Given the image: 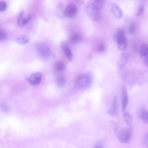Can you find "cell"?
<instances>
[{
    "label": "cell",
    "instance_id": "7a4b0ae2",
    "mask_svg": "<svg viewBox=\"0 0 148 148\" xmlns=\"http://www.w3.org/2000/svg\"><path fill=\"white\" fill-rule=\"evenodd\" d=\"M132 134V130L131 127L123 128L118 133L117 137L121 143H126L130 140Z\"/></svg>",
    "mask_w": 148,
    "mask_h": 148
},
{
    "label": "cell",
    "instance_id": "277c9868",
    "mask_svg": "<svg viewBox=\"0 0 148 148\" xmlns=\"http://www.w3.org/2000/svg\"><path fill=\"white\" fill-rule=\"evenodd\" d=\"M116 38L118 49L121 50H124L126 47L127 41L123 30L121 29L117 32Z\"/></svg>",
    "mask_w": 148,
    "mask_h": 148
},
{
    "label": "cell",
    "instance_id": "6da1fadb",
    "mask_svg": "<svg viewBox=\"0 0 148 148\" xmlns=\"http://www.w3.org/2000/svg\"><path fill=\"white\" fill-rule=\"evenodd\" d=\"M92 82L91 74L85 73L80 75L77 77L75 80V85L78 89H87L91 86Z\"/></svg>",
    "mask_w": 148,
    "mask_h": 148
},
{
    "label": "cell",
    "instance_id": "83f0119b",
    "mask_svg": "<svg viewBox=\"0 0 148 148\" xmlns=\"http://www.w3.org/2000/svg\"><path fill=\"white\" fill-rule=\"evenodd\" d=\"M143 57L144 63L145 65L148 67V55Z\"/></svg>",
    "mask_w": 148,
    "mask_h": 148
},
{
    "label": "cell",
    "instance_id": "ac0fdd59",
    "mask_svg": "<svg viewBox=\"0 0 148 148\" xmlns=\"http://www.w3.org/2000/svg\"><path fill=\"white\" fill-rule=\"evenodd\" d=\"M140 55L143 57L148 55V44L143 43L140 46Z\"/></svg>",
    "mask_w": 148,
    "mask_h": 148
},
{
    "label": "cell",
    "instance_id": "9c48e42d",
    "mask_svg": "<svg viewBox=\"0 0 148 148\" xmlns=\"http://www.w3.org/2000/svg\"><path fill=\"white\" fill-rule=\"evenodd\" d=\"M86 10L88 15L92 20L95 21L100 20L101 18V16L100 11L93 10L87 7Z\"/></svg>",
    "mask_w": 148,
    "mask_h": 148
},
{
    "label": "cell",
    "instance_id": "7c38bea8",
    "mask_svg": "<svg viewBox=\"0 0 148 148\" xmlns=\"http://www.w3.org/2000/svg\"><path fill=\"white\" fill-rule=\"evenodd\" d=\"M60 47L63 50L69 60L72 61L73 59V55L68 44L65 42H62L60 44Z\"/></svg>",
    "mask_w": 148,
    "mask_h": 148
},
{
    "label": "cell",
    "instance_id": "ffe728a7",
    "mask_svg": "<svg viewBox=\"0 0 148 148\" xmlns=\"http://www.w3.org/2000/svg\"><path fill=\"white\" fill-rule=\"evenodd\" d=\"M66 80L65 77L62 75L59 76L56 79V84L60 87L64 86L66 84Z\"/></svg>",
    "mask_w": 148,
    "mask_h": 148
},
{
    "label": "cell",
    "instance_id": "44dd1931",
    "mask_svg": "<svg viewBox=\"0 0 148 148\" xmlns=\"http://www.w3.org/2000/svg\"><path fill=\"white\" fill-rule=\"evenodd\" d=\"M123 117L126 123L128 125H130L132 123L133 119L131 115L128 112H125L123 114Z\"/></svg>",
    "mask_w": 148,
    "mask_h": 148
},
{
    "label": "cell",
    "instance_id": "30bf717a",
    "mask_svg": "<svg viewBox=\"0 0 148 148\" xmlns=\"http://www.w3.org/2000/svg\"><path fill=\"white\" fill-rule=\"evenodd\" d=\"M128 103V97L127 89L125 86L122 88V109L124 111Z\"/></svg>",
    "mask_w": 148,
    "mask_h": 148
},
{
    "label": "cell",
    "instance_id": "603a6c76",
    "mask_svg": "<svg viewBox=\"0 0 148 148\" xmlns=\"http://www.w3.org/2000/svg\"><path fill=\"white\" fill-rule=\"evenodd\" d=\"M135 29V25L134 23L132 22L129 26L128 32L130 34H132L134 32Z\"/></svg>",
    "mask_w": 148,
    "mask_h": 148
},
{
    "label": "cell",
    "instance_id": "4fadbf2b",
    "mask_svg": "<svg viewBox=\"0 0 148 148\" xmlns=\"http://www.w3.org/2000/svg\"><path fill=\"white\" fill-rule=\"evenodd\" d=\"M108 114L112 116H116L118 113L117 100L116 97H115L113 100L112 107L108 111Z\"/></svg>",
    "mask_w": 148,
    "mask_h": 148
},
{
    "label": "cell",
    "instance_id": "9a60e30c",
    "mask_svg": "<svg viewBox=\"0 0 148 148\" xmlns=\"http://www.w3.org/2000/svg\"><path fill=\"white\" fill-rule=\"evenodd\" d=\"M128 59V55L127 53L124 52L121 53L119 65L120 68L124 67L127 63Z\"/></svg>",
    "mask_w": 148,
    "mask_h": 148
},
{
    "label": "cell",
    "instance_id": "d4e9b609",
    "mask_svg": "<svg viewBox=\"0 0 148 148\" xmlns=\"http://www.w3.org/2000/svg\"><path fill=\"white\" fill-rule=\"evenodd\" d=\"M145 11V8L143 5H141L139 8L136 16H140L142 15L144 13Z\"/></svg>",
    "mask_w": 148,
    "mask_h": 148
},
{
    "label": "cell",
    "instance_id": "f546056e",
    "mask_svg": "<svg viewBox=\"0 0 148 148\" xmlns=\"http://www.w3.org/2000/svg\"><path fill=\"white\" fill-rule=\"evenodd\" d=\"M94 148H103L102 145L100 144H97Z\"/></svg>",
    "mask_w": 148,
    "mask_h": 148
},
{
    "label": "cell",
    "instance_id": "5bb4252c",
    "mask_svg": "<svg viewBox=\"0 0 148 148\" xmlns=\"http://www.w3.org/2000/svg\"><path fill=\"white\" fill-rule=\"evenodd\" d=\"M29 40V37L27 35H24L14 39V41L18 44L24 45L28 43Z\"/></svg>",
    "mask_w": 148,
    "mask_h": 148
},
{
    "label": "cell",
    "instance_id": "4316f807",
    "mask_svg": "<svg viewBox=\"0 0 148 148\" xmlns=\"http://www.w3.org/2000/svg\"><path fill=\"white\" fill-rule=\"evenodd\" d=\"M144 141L146 147L148 148V132L145 135L144 137Z\"/></svg>",
    "mask_w": 148,
    "mask_h": 148
},
{
    "label": "cell",
    "instance_id": "484cf974",
    "mask_svg": "<svg viewBox=\"0 0 148 148\" xmlns=\"http://www.w3.org/2000/svg\"><path fill=\"white\" fill-rule=\"evenodd\" d=\"M105 49V45L103 44H100L97 47V50L100 52H102L104 51Z\"/></svg>",
    "mask_w": 148,
    "mask_h": 148
},
{
    "label": "cell",
    "instance_id": "3957f363",
    "mask_svg": "<svg viewBox=\"0 0 148 148\" xmlns=\"http://www.w3.org/2000/svg\"><path fill=\"white\" fill-rule=\"evenodd\" d=\"M38 54L43 58L48 57L51 54V50L48 46L42 42L37 43L35 45Z\"/></svg>",
    "mask_w": 148,
    "mask_h": 148
},
{
    "label": "cell",
    "instance_id": "f1b7e54d",
    "mask_svg": "<svg viewBox=\"0 0 148 148\" xmlns=\"http://www.w3.org/2000/svg\"><path fill=\"white\" fill-rule=\"evenodd\" d=\"M2 108L4 110H7L8 109V107L6 106V105L5 104H2Z\"/></svg>",
    "mask_w": 148,
    "mask_h": 148
},
{
    "label": "cell",
    "instance_id": "5b68a950",
    "mask_svg": "<svg viewBox=\"0 0 148 148\" xmlns=\"http://www.w3.org/2000/svg\"><path fill=\"white\" fill-rule=\"evenodd\" d=\"M77 9L75 5L73 4L69 5L64 11V16L68 18H72L77 14Z\"/></svg>",
    "mask_w": 148,
    "mask_h": 148
},
{
    "label": "cell",
    "instance_id": "7402d4cb",
    "mask_svg": "<svg viewBox=\"0 0 148 148\" xmlns=\"http://www.w3.org/2000/svg\"><path fill=\"white\" fill-rule=\"evenodd\" d=\"M7 36L6 32L3 29H1L0 31V40L1 41L5 39Z\"/></svg>",
    "mask_w": 148,
    "mask_h": 148
},
{
    "label": "cell",
    "instance_id": "cb8c5ba5",
    "mask_svg": "<svg viewBox=\"0 0 148 148\" xmlns=\"http://www.w3.org/2000/svg\"><path fill=\"white\" fill-rule=\"evenodd\" d=\"M6 3L4 1H0V11L1 12L5 11L6 8Z\"/></svg>",
    "mask_w": 148,
    "mask_h": 148
},
{
    "label": "cell",
    "instance_id": "ba28073f",
    "mask_svg": "<svg viewBox=\"0 0 148 148\" xmlns=\"http://www.w3.org/2000/svg\"><path fill=\"white\" fill-rule=\"evenodd\" d=\"M103 5V1L101 0L91 1L88 3L86 7L93 10L100 11Z\"/></svg>",
    "mask_w": 148,
    "mask_h": 148
},
{
    "label": "cell",
    "instance_id": "d6986e66",
    "mask_svg": "<svg viewBox=\"0 0 148 148\" xmlns=\"http://www.w3.org/2000/svg\"><path fill=\"white\" fill-rule=\"evenodd\" d=\"M54 68L56 71L61 72L65 69V65L63 62L61 61H58L55 63Z\"/></svg>",
    "mask_w": 148,
    "mask_h": 148
},
{
    "label": "cell",
    "instance_id": "52a82bcc",
    "mask_svg": "<svg viewBox=\"0 0 148 148\" xmlns=\"http://www.w3.org/2000/svg\"><path fill=\"white\" fill-rule=\"evenodd\" d=\"M110 10L113 15L116 18L121 19L123 16V12L120 7L115 3L110 4Z\"/></svg>",
    "mask_w": 148,
    "mask_h": 148
},
{
    "label": "cell",
    "instance_id": "2e32d148",
    "mask_svg": "<svg viewBox=\"0 0 148 148\" xmlns=\"http://www.w3.org/2000/svg\"><path fill=\"white\" fill-rule=\"evenodd\" d=\"M139 116L143 122L148 124V110L145 109H142L140 112Z\"/></svg>",
    "mask_w": 148,
    "mask_h": 148
},
{
    "label": "cell",
    "instance_id": "8992f818",
    "mask_svg": "<svg viewBox=\"0 0 148 148\" xmlns=\"http://www.w3.org/2000/svg\"><path fill=\"white\" fill-rule=\"evenodd\" d=\"M32 16L30 14L27 15L26 17L24 16V11L22 10L18 14L17 20L18 25L20 27L25 26L31 18Z\"/></svg>",
    "mask_w": 148,
    "mask_h": 148
},
{
    "label": "cell",
    "instance_id": "e0dca14e",
    "mask_svg": "<svg viewBox=\"0 0 148 148\" xmlns=\"http://www.w3.org/2000/svg\"><path fill=\"white\" fill-rule=\"evenodd\" d=\"M81 35L77 33L73 34L71 36L70 40L71 42L73 43H76L80 42L82 40Z\"/></svg>",
    "mask_w": 148,
    "mask_h": 148
},
{
    "label": "cell",
    "instance_id": "8fae6325",
    "mask_svg": "<svg viewBox=\"0 0 148 148\" xmlns=\"http://www.w3.org/2000/svg\"><path fill=\"white\" fill-rule=\"evenodd\" d=\"M42 79V75L39 72H36L32 74L28 79L29 82L33 85L39 84Z\"/></svg>",
    "mask_w": 148,
    "mask_h": 148
}]
</instances>
